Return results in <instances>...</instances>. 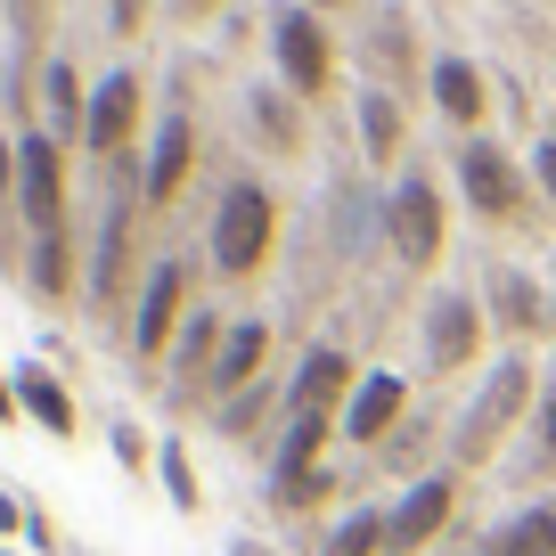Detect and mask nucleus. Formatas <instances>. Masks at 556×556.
Segmentation results:
<instances>
[{
  "instance_id": "1",
  "label": "nucleus",
  "mask_w": 556,
  "mask_h": 556,
  "mask_svg": "<svg viewBox=\"0 0 556 556\" xmlns=\"http://www.w3.org/2000/svg\"><path fill=\"white\" fill-rule=\"evenodd\" d=\"M278 245V197L262 180H229L213 205V270L222 278H254Z\"/></svg>"
},
{
  "instance_id": "2",
  "label": "nucleus",
  "mask_w": 556,
  "mask_h": 556,
  "mask_svg": "<svg viewBox=\"0 0 556 556\" xmlns=\"http://www.w3.org/2000/svg\"><path fill=\"white\" fill-rule=\"evenodd\" d=\"M458 189H467L475 222H523V213H532V173L483 131L458 148Z\"/></svg>"
},
{
  "instance_id": "3",
  "label": "nucleus",
  "mask_w": 556,
  "mask_h": 556,
  "mask_svg": "<svg viewBox=\"0 0 556 556\" xmlns=\"http://www.w3.org/2000/svg\"><path fill=\"white\" fill-rule=\"evenodd\" d=\"M540 377H532V361H523V352H507L500 368H491V384H483V401H475L467 409V426H458V467H483L491 458V442L507 434V426H516L523 409H540Z\"/></svg>"
},
{
  "instance_id": "4",
  "label": "nucleus",
  "mask_w": 556,
  "mask_h": 556,
  "mask_svg": "<svg viewBox=\"0 0 556 556\" xmlns=\"http://www.w3.org/2000/svg\"><path fill=\"white\" fill-rule=\"evenodd\" d=\"M17 213L34 238L66 229V139L58 131H17Z\"/></svg>"
},
{
  "instance_id": "5",
  "label": "nucleus",
  "mask_w": 556,
  "mask_h": 556,
  "mask_svg": "<svg viewBox=\"0 0 556 556\" xmlns=\"http://www.w3.org/2000/svg\"><path fill=\"white\" fill-rule=\"evenodd\" d=\"M442 229H451V205L426 173H409L393 197H384V245H393L409 270H434L442 262Z\"/></svg>"
},
{
  "instance_id": "6",
  "label": "nucleus",
  "mask_w": 556,
  "mask_h": 556,
  "mask_svg": "<svg viewBox=\"0 0 556 556\" xmlns=\"http://www.w3.org/2000/svg\"><path fill=\"white\" fill-rule=\"evenodd\" d=\"M270 58H278V83L295 90V99H328L336 41H328V25H319L312 9H287V17L270 25Z\"/></svg>"
},
{
  "instance_id": "7",
  "label": "nucleus",
  "mask_w": 556,
  "mask_h": 556,
  "mask_svg": "<svg viewBox=\"0 0 556 556\" xmlns=\"http://www.w3.org/2000/svg\"><path fill=\"white\" fill-rule=\"evenodd\" d=\"M451 516H458V467H451V475H426V483L401 491L393 532H384V556H417V548H434V540L451 532Z\"/></svg>"
},
{
  "instance_id": "8",
  "label": "nucleus",
  "mask_w": 556,
  "mask_h": 556,
  "mask_svg": "<svg viewBox=\"0 0 556 556\" xmlns=\"http://www.w3.org/2000/svg\"><path fill=\"white\" fill-rule=\"evenodd\" d=\"M189 262H156L148 270V295H139V319H131V352L139 361H164V352L180 344V328H189Z\"/></svg>"
},
{
  "instance_id": "9",
  "label": "nucleus",
  "mask_w": 556,
  "mask_h": 556,
  "mask_svg": "<svg viewBox=\"0 0 556 556\" xmlns=\"http://www.w3.org/2000/svg\"><path fill=\"white\" fill-rule=\"evenodd\" d=\"M475 352H483V303L467 287H451V295L426 303V368L458 377V368H475Z\"/></svg>"
},
{
  "instance_id": "10",
  "label": "nucleus",
  "mask_w": 556,
  "mask_h": 556,
  "mask_svg": "<svg viewBox=\"0 0 556 556\" xmlns=\"http://www.w3.org/2000/svg\"><path fill=\"white\" fill-rule=\"evenodd\" d=\"M352 384H361V377H352V361H344L336 344H319L312 361L295 368V393H287V417H344V409H352Z\"/></svg>"
},
{
  "instance_id": "11",
  "label": "nucleus",
  "mask_w": 556,
  "mask_h": 556,
  "mask_svg": "<svg viewBox=\"0 0 556 556\" xmlns=\"http://www.w3.org/2000/svg\"><path fill=\"white\" fill-rule=\"evenodd\" d=\"M123 262H131V197L115 189V205H106V222H99V254H90V278H83L90 312H115V295H123Z\"/></svg>"
},
{
  "instance_id": "12",
  "label": "nucleus",
  "mask_w": 556,
  "mask_h": 556,
  "mask_svg": "<svg viewBox=\"0 0 556 556\" xmlns=\"http://www.w3.org/2000/svg\"><path fill=\"white\" fill-rule=\"evenodd\" d=\"M131 131H139V74L123 66V74H106V83L90 90V131H83V148H90V156H115Z\"/></svg>"
},
{
  "instance_id": "13",
  "label": "nucleus",
  "mask_w": 556,
  "mask_h": 556,
  "mask_svg": "<svg viewBox=\"0 0 556 556\" xmlns=\"http://www.w3.org/2000/svg\"><path fill=\"white\" fill-rule=\"evenodd\" d=\"M426 83H434V106H442V123H458V131H483V115H491V90H483V66L475 58H434L426 66Z\"/></svg>"
},
{
  "instance_id": "14",
  "label": "nucleus",
  "mask_w": 556,
  "mask_h": 556,
  "mask_svg": "<svg viewBox=\"0 0 556 556\" xmlns=\"http://www.w3.org/2000/svg\"><path fill=\"white\" fill-rule=\"evenodd\" d=\"M189 173H197V123L173 115V123L156 131V148H148V180H139V189H148V205H173V197L189 189Z\"/></svg>"
},
{
  "instance_id": "15",
  "label": "nucleus",
  "mask_w": 556,
  "mask_h": 556,
  "mask_svg": "<svg viewBox=\"0 0 556 556\" xmlns=\"http://www.w3.org/2000/svg\"><path fill=\"white\" fill-rule=\"evenodd\" d=\"M483 295H491V319H500L507 336H556V303L540 295L523 270H491Z\"/></svg>"
},
{
  "instance_id": "16",
  "label": "nucleus",
  "mask_w": 556,
  "mask_h": 556,
  "mask_svg": "<svg viewBox=\"0 0 556 556\" xmlns=\"http://www.w3.org/2000/svg\"><path fill=\"white\" fill-rule=\"evenodd\" d=\"M295 90H287V83H254V90H245V123H254V131H262V148H270V156H295V148H303V115H295Z\"/></svg>"
},
{
  "instance_id": "17",
  "label": "nucleus",
  "mask_w": 556,
  "mask_h": 556,
  "mask_svg": "<svg viewBox=\"0 0 556 556\" xmlns=\"http://www.w3.org/2000/svg\"><path fill=\"white\" fill-rule=\"evenodd\" d=\"M401 401H409V384H401L393 368L361 377V384H352V409H344V434H352V442H384V426L401 417Z\"/></svg>"
},
{
  "instance_id": "18",
  "label": "nucleus",
  "mask_w": 556,
  "mask_h": 556,
  "mask_svg": "<svg viewBox=\"0 0 556 556\" xmlns=\"http://www.w3.org/2000/svg\"><path fill=\"white\" fill-rule=\"evenodd\" d=\"M41 106H50L58 139H83V131H90V90H83V74H74L66 58H50V66H41Z\"/></svg>"
},
{
  "instance_id": "19",
  "label": "nucleus",
  "mask_w": 556,
  "mask_h": 556,
  "mask_svg": "<svg viewBox=\"0 0 556 556\" xmlns=\"http://www.w3.org/2000/svg\"><path fill=\"white\" fill-rule=\"evenodd\" d=\"M262 361H270V328H262V319H238V328L222 336V361H213V393H238Z\"/></svg>"
},
{
  "instance_id": "20",
  "label": "nucleus",
  "mask_w": 556,
  "mask_h": 556,
  "mask_svg": "<svg viewBox=\"0 0 556 556\" xmlns=\"http://www.w3.org/2000/svg\"><path fill=\"white\" fill-rule=\"evenodd\" d=\"M17 401H25V417H34L41 434L74 442V401H66V384H58L50 368H17Z\"/></svg>"
},
{
  "instance_id": "21",
  "label": "nucleus",
  "mask_w": 556,
  "mask_h": 556,
  "mask_svg": "<svg viewBox=\"0 0 556 556\" xmlns=\"http://www.w3.org/2000/svg\"><path fill=\"white\" fill-rule=\"evenodd\" d=\"M222 319L213 312H189V328H180V344H173V368H180V393H189V377H205L213 384V361H222Z\"/></svg>"
},
{
  "instance_id": "22",
  "label": "nucleus",
  "mask_w": 556,
  "mask_h": 556,
  "mask_svg": "<svg viewBox=\"0 0 556 556\" xmlns=\"http://www.w3.org/2000/svg\"><path fill=\"white\" fill-rule=\"evenodd\" d=\"M401 139H409L401 106L384 99V90H368V99H361V148H368V164H393V156H401Z\"/></svg>"
},
{
  "instance_id": "23",
  "label": "nucleus",
  "mask_w": 556,
  "mask_h": 556,
  "mask_svg": "<svg viewBox=\"0 0 556 556\" xmlns=\"http://www.w3.org/2000/svg\"><path fill=\"white\" fill-rule=\"evenodd\" d=\"M491 556H556V507H523V516L500 523Z\"/></svg>"
},
{
  "instance_id": "24",
  "label": "nucleus",
  "mask_w": 556,
  "mask_h": 556,
  "mask_svg": "<svg viewBox=\"0 0 556 556\" xmlns=\"http://www.w3.org/2000/svg\"><path fill=\"white\" fill-rule=\"evenodd\" d=\"M34 295H50V303L74 295V245H66V229H58V238H34Z\"/></svg>"
},
{
  "instance_id": "25",
  "label": "nucleus",
  "mask_w": 556,
  "mask_h": 556,
  "mask_svg": "<svg viewBox=\"0 0 556 556\" xmlns=\"http://www.w3.org/2000/svg\"><path fill=\"white\" fill-rule=\"evenodd\" d=\"M384 532H393V516H384V507H361V516L336 523L328 556H384Z\"/></svg>"
},
{
  "instance_id": "26",
  "label": "nucleus",
  "mask_w": 556,
  "mask_h": 556,
  "mask_svg": "<svg viewBox=\"0 0 556 556\" xmlns=\"http://www.w3.org/2000/svg\"><path fill=\"white\" fill-rule=\"evenodd\" d=\"M270 491H278V507H312L319 491H328V467H278Z\"/></svg>"
},
{
  "instance_id": "27",
  "label": "nucleus",
  "mask_w": 556,
  "mask_h": 556,
  "mask_svg": "<svg viewBox=\"0 0 556 556\" xmlns=\"http://www.w3.org/2000/svg\"><path fill=\"white\" fill-rule=\"evenodd\" d=\"M156 467H164V491H173V507H197V475H189V451H180V442H164Z\"/></svg>"
},
{
  "instance_id": "28",
  "label": "nucleus",
  "mask_w": 556,
  "mask_h": 556,
  "mask_svg": "<svg viewBox=\"0 0 556 556\" xmlns=\"http://www.w3.org/2000/svg\"><path fill=\"white\" fill-rule=\"evenodd\" d=\"M532 417H540V458L556 467V377L540 384V409H532Z\"/></svg>"
},
{
  "instance_id": "29",
  "label": "nucleus",
  "mask_w": 556,
  "mask_h": 556,
  "mask_svg": "<svg viewBox=\"0 0 556 556\" xmlns=\"http://www.w3.org/2000/svg\"><path fill=\"white\" fill-rule=\"evenodd\" d=\"M532 189L556 205V139H540V148H532Z\"/></svg>"
},
{
  "instance_id": "30",
  "label": "nucleus",
  "mask_w": 556,
  "mask_h": 556,
  "mask_svg": "<svg viewBox=\"0 0 556 556\" xmlns=\"http://www.w3.org/2000/svg\"><path fill=\"white\" fill-rule=\"evenodd\" d=\"M106 25H115V41H131L139 25H148V0H115V17H106Z\"/></svg>"
},
{
  "instance_id": "31",
  "label": "nucleus",
  "mask_w": 556,
  "mask_h": 556,
  "mask_svg": "<svg viewBox=\"0 0 556 556\" xmlns=\"http://www.w3.org/2000/svg\"><path fill=\"white\" fill-rule=\"evenodd\" d=\"M25 417V401H17V377H0V426H17Z\"/></svg>"
},
{
  "instance_id": "32",
  "label": "nucleus",
  "mask_w": 556,
  "mask_h": 556,
  "mask_svg": "<svg viewBox=\"0 0 556 556\" xmlns=\"http://www.w3.org/2000/svg\"><path fill=\"white\" fill-rule=\"evenodd\" d=\"M9 532H25V516H17V500L0 491V540H9Z\"/></svg>"
},
{
  "instance_id": "33",
  "label": "nucleus",
  "mask_w": 556,
  "mask_h": 556,
  "mask_svg": "<svg viewBox=\"0 0 556 556\" xmlns=\"http://www.w3.org/2000/svg\"><path fill=\"white\" fill-rule=\"evenodd\" d=\"M180 9H189V17H213V9H222V0H180Z\"/></svg>"
},
{
  "instance_id": "34",
  "label": "nucleus",
  "mask_w": 556,
  "mask_h": 556,
  "mask_svg": "<svg viewBox=\"0 0 556 556\" xmlns=\"http://www.w3.org/2000/svg\"><path fill=\"white\" fill-rule=\"evenodd\" d=\"M312 9H344V0H312Z\"/></svg>"
},
{
  "instance_id": "35",
  "label": "nucleus",
  "mask_w": 556,
  "mask_h": 556,
  "mask_svg": "<svg viewBox=\"0 0 556 556\" xmlns=\"http://www.w3.org/2000/svg\"><path fill=\"white\" fill-rule=\"evenodd\" d=\"M0 556H17V548H0Z\"/></svg>"
}]
</instances>
